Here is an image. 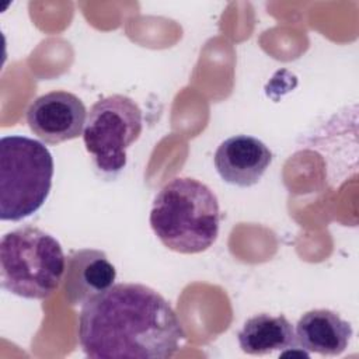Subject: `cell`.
I'll return each mask as SVG.
<instances>
[{
	"instance_id": "obj_1",
	"label": "cell",
	"mask_w": 359,
	"mask_h": 359,
	"mask_svg": "<svg viewBox=\"0 0 359 359\" xmlns=\"http://www.w3.org/2000/svg\"><path fill=\"white\" fill-rule=\"evenodd\" d=\"M77 331L93 359H168L185 337L172 306L142 283H116L88 300Z\"/></svg>"
},
{
	"instance_id": "obj_2",
	"label": "cell",
	"mask_w": 359,
	"mask_h": 359,
	"mask_svg": "<svg viewBox=\"0 0 359 359\" xmlns=\"http://www.w3.org/2000/svg\"><path fill=\"white\" fill-rule=\"evenodd\" d=\"M149 220L164 247L180 254H198L212 247L219 236V201L202 181L177 177L154 196Z\"/></svg>"
},
{
	"instance_id": "obj_3",
	"label": "cell",
	"mask_w": 359,
	"mask_h": 359,
	"mask_svg": "<svg viewBox=\"0 0 359 359\" xmlns=\"http://www.w3.org/2000/svg\"><path fill=\"white\" fill-rule=\"evenodd\" d=\"M65 266L60 243L35 226L18 227L0 240V283L15 296L49 297L63 280Z\"/></svg>"
},
{
	"instance_id": "obj_4",
	"label": "cell",
	"mask_w": 359,
	"mask_h": 359,
	"mask_svg": "<svg viewBox=\"0 0 359 359\" xmlns=\"http://www.w3.org/2000/svg\"><path fill=\"white\" fill-rule=\"evenodd\" d=\"M55 164L48 147L28 136L0 140V219L20 222L48 199Z\"/></svg>"
},
{
	"instance_id": "obj_5",
	"label": "cell",
	"mask_w": 359,
	"mask_h": 359,
	"mask_svg": "<svg viewBox=\"0 0 359 359\" xmlns=\"http://www.w3.org/2000/svg\"><path fill=\"white\" fill-rule=\"evenodd\" d=\"M142 129L143 116L139 105L126 95L114 94L90 108L83 140L95 167L104 174L115 175L125 168L126 150L139 139Z\"/></svg>"
},
{
	"instance_id": "obj_6",
	"label": "cell",
	"mask_w": 359,
	"mask_h": 359,
	"mask_svg": "<svg viewBox=\"0 0 359 359\" xmlns=\"http://www.w3.org/2000/svg\"><path fill=\"white\" fill-rule=\"evenodd\" d=\"M87 111L73 93L55 90L35 98L27 109V123L42 142L57 144L83 135Z\"/></svg>"
},
{
	"instance_id": "obj_7",
	"label": "cell",
	"mask_w": 359,
	"mask_h": 359,
	"mask_svg": "<svg viewBox=\"0 0 359 359\" xmlns=\"http://www.w3.org/2000/svg\"><path fill=\"white\" fill-rule=\"evenodd\" d=\"M213 163L223 181L247 188L262 178L272 163V153L259 139L236 135L217 146Z\"/></svg>"
},
{
	"instance_id": "obj_8",
	"label": "cell",
	"mask_w": 359,
	"mask_h": 359,
	"mask_svg": "<svg viewBox=\"0 0 359 359\" xmlns=\"http://www.w3.org/2000/svg\"><path fill=\"white\" fill-rule=\"evenodd\" d=\"M116 279V269L107 254L94 248L73 251L66 258L63 275L65 299L72 306H83L109 289Z\"/></svg>"
},
{
	"instance_id": "obj_9",
	"label": "cell",
	"mask_w": 359,
	"mask_h": 359,
	"mask_svg": "<svg viewBox=\"0 0 359 359\" xmlns=\"http://www.w3.org/2000/svg\"><path fill=\"white\" fill-rule=\"evenodd\" d=\"M351 324L332 310L314 309L306 311L296 324L297 346L323 356H338L349 345Z\"/></svg>"
},
{
	"instance_id": "obj_10",
	"label": "cell",
	"mask_w": 359,
	"mask_h": 359,
	"mask_svg": "<svg viewBox=\"0 0 359 359\" xmlns=\"http://www.w3.org/2000/svg\"><path fill=\"white\" fill-rule=\"evenodd\" d=\"M237 339L243 352L257 356L299 348L294 328L282 314L259 313L250 317L238 331Z\"/></svg>"
}]
</instances>
